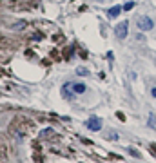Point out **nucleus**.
<instances>
[{
	"label": "nucleus",
	"instance_id": "f257e3e1",
	"mask_svg": "<svg viewBox=\"0 0 156 163\" xmlns=\"http://www.w3.org/2000/svg\"><path fill=\"white\" fill-rule=\"evenodd\" d=\"M115 33H116V36H118L120 40L127 38V33H129V22H127V20L120 22V24H118V26L115 27Z\"/></svg>",
	"mask_w": 156,
	"mask_h": 163
},
{
	"label": "nucleus",
	"instance_id": "f03ea898",
	"mask_svg": "<svg viewBox=\"0 0 156 163\" xmlns=\"http://www.w3.org/2000/svg\"><path fill=\"white\" fill-rule=\"evenodd\" d=\"M136 26H138L140 31H151L154 24H152V20H151L149 16H140V18L136 20Z\"/></svg>",
	"mask_w": 156,
	"mask_h": 163
},
{
	"label": "nucleus",
	"instance_id": "7ed1b4c3",
	"mask_svg": "<svg viewBox=\"0 0 156 163\" xmlns=\"http://www.w3.org/2000/svg\"><path fill=\"white\" fill-rule=\"evenodd\" d=\"M85 127H87L89 131H100V129H102V122H100V118L93 116V118H89V120L85 122Z\"/></svg>",
	"mask_w": 156,
	"mask_h": 163
},
{
	"label": "nucleus",
	"instance_id": "20e7f679",
	"mask_svg": "<svg viewBox=\"0 0 156 163\" xmlns=\"http://www.w3.org/2000/svg\"><path fill=\"white\" fill-rule=\"evenodd\" d=\"M71 89H73V92H76V94H82V92H85V91H87L85 83H82V82H76V83H71Z\"/></svg>",
	"mask_w": 156,
	"mask_h": 163
},
{
	"label": "nucleus",
	"instance_id": "39448f33",
	"mask_svg": "<svg viewBox=\"0 0 156 163\" xmlns=\"http://www.w3.org/2000/svg\"><path fill=\"white\" fill-rule=\"evenodd\" d=\"M122 9H123V7H120V6H113V7L107 11V16H109V18H116V16L122 13Z\"/></svg>",
	"mask_w": 156,
	"mask_h": 163
},
{
	"label": "nucleus",
	"instance_id": "423d86ee",
	"mask_svg": "<svg viewBox=\"0 0 156 163\" xmlns=\"http://www.w3.org/2000/svg\"><path fill=\"white\" fill-rule=\"evenodd\" d=\"M149 125H151V127H156V116H154L152 112L149 114Z\"/></svg>",
	"mask_w": 156,
	"mask_h": 163
},
{
	"label": "nucleus",
	"instance_id": "0eeeda50",
	"mask_svg": "<svg viewBox=\"0 0 156 163\" xmlns=\"http://www.w3.org/2000/svg\"><path fill=\"white\" fill-rule=\"evenodd\" d=\"M132 7H135V2H127V4L123 6V9H125V11H131Z\"/></svg>",
	"mask_w": 156,
	"mask_h": 163
},
{
	"label": "nucleus",
	"instance_id": "6e6552de",
	"mask_svg": "<svg viewBox=\"0 0 156 163\" xmlns=\"http://www.w3.org/2000/svg\"><path fill=\"white\" fill-rule=\"evenodd\" d=\"M78 74H87V71H85L84 67H80V69H78Z\"/></svg>",
	"mask_w": 156,
	"mask_h": 163
},
{
	"label": "nucleus",
	"instance_id": "1a4fd4ad",
	"mask_svg": "<svg viewBox=\"0 0 156 163\" xmlns=\"http://www.w3.org/2000/svg\"><path fill=\"white\" fill-rule=\"evenodd\" d=\"M151 94H152V96H154V98H156V87H154V89H152V91H151Z\"/></svg>",
	"mask_w": 156,
	"mask_h": 163
}]
</instances>
